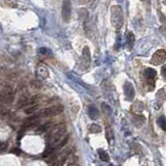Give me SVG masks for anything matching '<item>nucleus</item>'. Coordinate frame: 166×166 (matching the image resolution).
Listing matches in <instances>:
<instances>
[{"label":"nucleus","instance_id":"1","mask_svg":"<svg viewBox=\"0 0 166 166\" xmlns=\"http://www.w3.org/2000/svg\"><path fill=\"white\" fill-rule=\"evenodd\" d=\"M67 129L64 125H58L52 130L49 133L47 138L48 142V148H49V152L53 151L56 148H60L68 140V137L64 139V135H66Z\"/></svg>","mask_w":166,"mask_h":166},{"label":"nucleus","instance_id":"2","mask_svg":"<svg viewBox=\"0 0 166 166\" xmlns=\"http://www.w3.org/2000/svg\"><path fill=\"white\" fill-rule=\"evenodd\" d=\"M110 21L112 26L115 29H119L124 24V12L119 5L111 6L110 10Z\"/></svg>","mask_w":166,"mask_h":166},{"label":"nucleus","instance_id":"3","mask_svg":"<svg viewBox=\"0 0 166 166\" xmlns=\"http://www.w3.org/2000/svg\"><path fill=\"white\" fill-rule=\"evenodd\" d=\"M61 14L64 22H70L71 17H72V3H71V0H62Z\"/></svg>","mask_w":166,"mask_h":166},{"label":"nucleus","instance_id":"4","mask_svg":"<svg viewBox=\"0 0 166 166\" xmlns=\"http://www.w3.org/2000/svg\"><path fill=\"white\" fill-rule=\"evenodd\" d=\"M62 112V106L60 105H55V106H51L48 107V108L44 109V111L42 113H39V115L42 116H55V115H58Z\"/></svg>","mask_w":166,"mask_h":166},{"label":"nucleus","instance_id":"5","mask_svg":"<svg viewBox=\"0 0 166 166\" xmlns=\"http://www.w3.org/2000/svg\"><path fill=\"white\" fill-rule=\"evenodd\" d=\"M35 74H37V78L41 79V80L47 79L48 76H49V69L44 64H39L35 68Z\"/></svg>","mask_w":166,"mask_h":166},{"label":"nucleus","instance_id":"6","mask_svg":"<svg viewBox=\"0 0 166 166\" xmlns=\"http://www.w3.org/2000/svg\"><path fill=\"white\" fill-rule=\"evenodd\" d=\"M166 60V51L164 49H160L154 53L152 57V62L154 64H161Z\"/></svg>","mask_w":166,"mask_h":166},{"label":"nucleus","instance_id":"7","mask_svg":"<svg viewBox=\"0 0 166 166\" xmlns=\"http://www.w3.org/2000/svg\"><path fill=\"white\" fill-rule=\"evenodd\" d=\"M144 78H146V82H148V85H151L152 84L153 88H154L155 86V79H156V76H157V73L156 71L154 70V69H146V71H144Z\"/></svg>","mask_w":166,"mask_h":166},{"label":"nucleus","instance_id":"8","mask_svg":"<svg viewBox=\"0 0 166 166\" xmlns=\"http://www.w3.org/2000/svg\"><path fill=\"white\" fill-rule=\"evenodd\" d=\"M81 64H83L84 69H87L88 66H89V64H90V52H89V48L88 47L83 48L82 60H81Z\"/></svg>","mask_w":166,"mask_h":166},{"label":"nucleus","instance_id":"9","mask_svg":"<svg viewBox=\"0 0 166 166\" xmlns=\"http://www.w3.org/2000/svg\"><path fill=\"white\" fill-rule=\"evenodd\" d=\"M124 90H125V96H126V98H127V100H129V101L133 100L135 91H134V88H133V86H132V84L130 82H126L125 86H124Z\"/></svg>","mask_w":166,"mask_h":166},{"label":"nucleus","instance_id":"10","mask_svg":"<svg viewBox=\"0 0 166 166\" xmlns=\"http://www.w3.org/2000/svg\"><path fill=\"white\" fill-rule=\"evenodd\" d=\"M12 99V91L10 88L8 87H4L3 89L1 90V94H0V100L1 101H10Z\"/></svg>","mask_w":166,"mask_h":166},{"label":"nucleus","instance_id":"11","mask_svg":"<svg viewBox=\"0 0 166 166\" xmlns=\"http://www.w3.org/2000/svg\"><path fill=\"white\" fill-rule=\"evenodd\" d=\"M126 41H127V48L129 51H131L132 48H133L134 46V43H135V37H134V33L132 32V31H129L127 34V39H126Z\"/></svg>","mask_w":166,"mask_h":166},{"label":"nucleus","instance_id":"12","mask_svg":"<svg viewBox=\"0 0 166 166\" xmlns=\"http://www.w3.org/2000/svg\"><path fill=\"white\" fill-rule=\"evenodd\" d=\"M98 154L102 161H104V162H108L109 161V155L104 150H98Z\"/></svg>","mask_w":166,"mask_h":166},{"label":"nucleus","instance_id":"13","mask_svg":"<svg viewBox=\"0 0 166 166\" xmlns=\"http://www.w3.org/2000/svg\"><path fill=\"white\" fill-rule=\"evenodd\" d=\"M88 114H89L90 118H92V119L98 118V116H99L98 110H97L94 107H89V108H88Z\"/></svg>","mask_w":166,"mask_h":166},{"label":"nucleus","instance_id":"14","mask_svg":"<svg viewBox=\"0 0 166 166\" xmlns=\"http://www.w3.org/2000/svg\"><path fill=\"white\" fill-rule=\"evenodd\" d=\"M157 123H158V125L160 126V128L162 130H164L166 131V118L164 116H161L158 118V121H157Z\"/></svg>","mask_w":166,"mask_h":166},{"label":"nucleus","instance_id":"15","mask_svg":"<svg viewBox=\"0 0 166 166\" xmlns=\"http://www.w3.org/2000/svg\"><path fill=\"white\" fill-rule=\"evenodd\" d=\"M89 131L91 132V133H98V132L101 131V128L99 127V125H96V124H94V125L90 126Z\"/></svg>","mask_w":166,"mask_h":166},{"label":"nucleus","instance_id":"16","mask_svg":"<svg viewBox=\"0 0 166 166\" xmlns=\"http://www.w3.org/2000/svg\"><path fill=\"white\" fill-rule=\"evenodd\" d=\"M37 110V106L34 105V106H31V107H29V108H27L26 110H25V112H26L27 114H31V113H34Z\"/></svg>","mask_w":166,"mask_h":166},{"label":"nucleus","instance_id":"17","mask_svg":"<svg viewBox=\"0 0 166 166\" xmlns=\"http://www.w3.org/2000/svg\"><path fill=\"white\" fill-rule=\"evenodd\" d=\"M162 75H163V77L166 79V67H164V68L162 69Z\"/></svg>","mask_w":166,"mask_h":166},{"label":"nucleus","instance_id":"18","mask_svg":"<svg viewBox=\"0 0 166 166\" xmlns=\"http://www.w3.org/2000/svg\"><path fill=\"white\" fill-rule=\"evenodd\" d=\"M12 151H14V153H16V154H19V152H18V148H16V150H12Z\"/></svg>","mask_w":166,"mask_h":166},{"label":"nucleus","instance_id":"19","mask_svg":"<svg viewBox=\"0 0 166 166\" xmlns=\"http://www.w3.org/2000/svg\"><path fill=\"white\" fill-rule=\"evenodd\" d=\"M141 1H144V0H141Z\"/></svg>","mask_w":166,"mask_h":166}]
</instances>
